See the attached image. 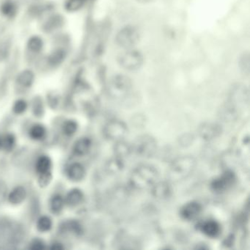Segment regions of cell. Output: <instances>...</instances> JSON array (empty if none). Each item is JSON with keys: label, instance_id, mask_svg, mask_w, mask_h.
I'll return each mask as SVG.
<instances>
[{"label": "cell", "instance_id": "37", "mask_svg": "<svg viewBox=\"0 0 250 250\" xmlns=\"http://www.w3.org/2000/svg\"><path fill=\"white\" fill-rule=\"evenodd\" d=\"M9 45L8 43L0 44V60L6 58L9 53Z\"/></svg>", "mask_w": 250, "mask_h": 250}, {"label": "cell", "instance_id": "17", "mask_svg": "<svg viewBox=\"0 0 250 250\" xmlns=\"http://www.w3.org/2000/svg\"><path fill=\"white\" fill-rule=\"evenodd\" d=\"M66 57V51L64 49L58 48L51 53L48 58L47 63L52 67H57L60 66L64 61Z\"/></svg>", "mask_w": 250, "mask_h": 250}, {"label": "cell", "instance_id": "13", "mask_svg": "<svg viewBox=\"0 0 250 250\" xmlns=\"http://www.w3.org/2000/svg\"><path fill=\"white\" fill-rule=\"evenodd\" d=\"M152 195L157 199L165 200L170 197L172 188L167 182H156L151 187Z\"/></svg>", "mask_w": 250, "mask_h": 250}, {"label": "cell", "instance_id": "22", "mask_svg": "<svg viewBox=\"0 0 250 250\" xmlns=\"http://www.w3.org/2000/svg\"><path fill=\"white\" fill-rule=\"evenodd\" d=\"M123 167H124L123 159L116 156V157L112 159L106 165V169L108 172L113 175H117V174L120 173L123 170Z\"/></svg>", "mask_w": 250, "mask_h": 250}, {"label": "cell", "instance_id": "24", "mask_svg": "<svg viewBox=\"0 0 250 250\" xmlns=\"http://www.w3.org/2000/svg\"><path fill=\"white\" fill-rule=\"evenodd\" d=\"M238 67L244 76L249 77L250 72V55L249 51H245L240 56Z\"/></svg>", "mask_w": 250, "mask_h": 250}, {"label": "cell", "instance_id": "5", "mask_svg": "<svg viewBox=\"0 0 250 250\" xmlns=\"http://www.w3.org/2000/svg\"><path fill=\"white\" fill-rule=\"evenodd\" d=\"M117 61L125 70L135 71L142 67L144 63V57L140 51L129 49L119 55Z\"/></svg>", "mask_w": 250, "mask_h": 250}, {"label": "cell", "instance_id": "16", "mask_svg": "<svg viewBox=\"0 0 250 250\" xmlns=\"http://www.w3.org/2000/svg\"><path fill=\"white\" fill-rule=\"evenodd\" d=\"M67 175L70 180L80 182L83 180L85 175V169L81 164L74 163L69 167L67 169Z\"/></svg>", "mask_w": 250, "mask_h": 250}, {"label": "cell", "instance_id": "1", "mask_svg": "<svg viewBox=\"0 0 250 250\" xmlns=\"http://www.w3.org/2000/svg\"><path fill=\"white\" fill-rule=\"evenodd\" d=\"M159 172L151 165H142L132 171L129 178L131 186L136 190H145L151 188L159 179Z\"/></svg>", "mask_w": 250, "mask_h": 250}, {"label": "cell", "instance_id": "20", "mask_svg": "<svg viewBox=\"0 0 250 250\" xmlns=\"http://www.w3.org/2000/svg\"><path fill=\"white\" fill-rule=\"evenodd\" d=\"M34 76L33 71L30 70H23L18 74L17 79V83L21 87H30L34 82Z\"/></svg>", "mask_w": 250, "mask_h": 250}, {"label": "cell", "instance_id": "8", "mask_svg": "<svg viewBox=\"0 0 250 250\" xmlns=\"http://www.w3.org/2000/svg\"><path fill=\"white\" fill-rule=\"evenodd\" d=\"M228 103L239 111L241 107L248 104V88L243 84H234L230 91Z\"/></svg>", "mask_w": 250, "mask_h": 250}, {"label": "cell", "instance_id": "2", "mask_svg": "<svg viewBox=\"0 0 250 250\" xmlns=\"http://www.w3.org/2000/svg\"><path fill=\"white\" fill-rule=\"evenodd\" d=\"M197 166V161L192 156H179L174 159L167 170L169 182H179L189 178Z\"/></svg>", "mask_w": 250, "mask_h": 250}, {"label": "cell", "instance_id": "26", "mask_svg": "<svg viewBox=\"0 0 250 250\" xmlns=\"http://www.w3.org/2000/svg\"><path fill=\"white\" fill-rule=\"evenodd\" d=\"M51 161L48 156H41L36 162V171L38 174L50 172L51 169Z\"/></svg>", "mask_w": 250, "mask_h": 250}, {"label": "cell", "instance_id": "27", "mask_svg": "<svg viewBox=\"0 0 250 250\" xmlns=\"http://www.w3.org/2000/svg\"><path fill=\"white\" fill-rule=\"evenodd\" d=\"M43 47H44L43 40L38 36L32 37L27 43V48L30 51L34 54L41 52V50H43Z\"/></svg>", "mask_w": 250, "mask_h": 250}, {"label": "cell", "instance_id": "39", "mask_svg": "<svg viewBox=\"0 0 250 250\" xmlns=\"http://www.w3.org/2000/svg\"><path fill=\"white\" fill-rule=\"evenodd\" d=\"M51 249H52V250H63V247L60 243H54V244L51 245Z\"/></svg>", "mask_w": 250, "mask_h": 250}, {"label": "cell", "instance_id": "30", "mask_svg": "<svg viewBox=\"0 0 250 250\" xmlns=\"http://www.w3.org/2000/svg\"><path fill=\"white\" fill-rule=\"evenodd\" d=\"M65 201L63 198L60 195H54L51 200L50 202V206H51V211L52 212L57 213L60 212L64 206Z\"/></svg>", "mask_w": 250, "mask_h": 250}, {"label": "cell", "instance_id": "3", "mask_svg": "<svg viewBox=\"0 0 250 250\" xmlns=\"http://www.w3.org/2000/svg\"><path fill=\"white\" fill-rule=\"evenodd\" d=\"M132 89V80L123 74L114 76L109 82L108 93L114 99H124L130 93Z\"/></svg>", "mask_w": 250, "mask_h": 250}, {"label": "cell", "instance_id": "35", "mask_svg": "<svg viewBox=\"0 0 250 250\" xmlns=\"http://www.w3.org/2000/svg\"><path fill=\"white\" fill-rule=\"evenodd\" d=\"M27 104L25 100H18L14 103V112L17 114H21L27 110Z\"/></svg>", "mask_w": 250, "mask_h": 250}, {"label": "cell", "instance_id": "4", "mask_svg": "<svg viewBox=\"0 0 250 250\" xmlns=\"http://www.w3.org/2000/svg\"><path fill=\"white\" fill-rule=\"evenodd\" d=\"M132 150L139 157H150L157 150V142L150 135H142L136 139L132 146Z\"/></svg>", "mask_w": 250, "mask_h": 250}, {"label": "cell", "instance_id": "15", "mask_svg": "<svg viewBox=\"0 0 250 250\" xmlns=\"http://www.w3.org/2000/svg\"><path fill=\"white\" fill-rule=\"evenodd\" d=\"M92 146V141L90 138L83 137L75 142L74 146V152L77 156H83L90 152Z\"/></svg>", "mask_w": 250, "mask_h": 250}, {"label": "cell", "instance_id": "23", "mask_svg": "<svg viewBox=\"0 0 250 250\" xmlns=\"http://www.w3.org/2000/svg\"><path fill=\"white\" fill-rule=\"evenodd\" d=\"M1 12L5 17L8 18H14L17 14V4L13 2L12 0H6L1 5Z\"/></svg>", "mask_w": 250, "mask_h": 250}, {"label": "cell", "instance_id": "34", "mask_svg": "<svg viewBox=\"0 0 250 250\" xmlns=\"http://www.w3.org/2000/svg\"><path fill=\"white\" fill-rule=\"evenodd\" d=\"M51 171L45 172V173L39 174V178H38V183L41 187H46L50 184L51 181Z\"/></svg>", "mask_w": 250, "mask_h": 250}, {"label": "cell", "instance_id": "38", "mask_svg": "<svg viewBox=\"0 0 250 250\" xmlns=\"http://www.w3.org/2000/svg\"><path fill=\"white\" fill-rule=\"evenodd\" d=\"M30 249L34 250H41L45 249V244L41 240L36 239L33 241L30 246Z\"/></svg>", "mask_w": 250, "mask_h": 250}, {"label": "cell", "instance_id": "10", "mask_svg": "<svg viewBox=\"0 0 250 250\" xmlns=\"http://www.w3.org/2000/svg\"><path fill=\"white\" fill-rule=\"evenodd\" d=\"M222 131V127L217 123H205L200 126L198 133L203 140L211 141L217 138Z\"/></svg>", "mask_w": 250, "mask_h": 250}, {"label": "cell", "instance_id": "29", "mask_svg": "<svg viewBox=\"0 0 250 250\" xmlns=\"http://www.w3.org/2000/svg\"><path fill=\"white\" fill-rule=\"evenodd\" d=\"M46 135V129L44 126L40 124L33 126L30 131V136L34 140H41L44 139Z\"/></svg>", "mask_w": 250, "mask_h": 250}, {"label": "cell", "instance_id": "31", "mask_svg": "<svg viewBox=\"0 0 250 250\" xmlns=\"http://www.w3.org/2000/svg\"><path fill=\"white\" fill-rule=\"evenodd\" d=\"M37 226H38V229L41 232H47L51 229V226H52V222L48 217H42L38 219Z\"/></svg>", "mask_w": 250, "mask_h": 250}, {"label": "cell", "instance_id": "7", "mask_svg": "<svg viewBox=\"0 0 250 250\" xmlns=\"http://www.w3.org/2000/svg\"><path fill=\"white\" fill-rule=\"evenodd\" d=\"M127 133V125L124 122L117 119L110 120L103 128V134L105 137L113 142L123 140Z\"/></svg>", "mask_w": 250, "mask_h": 250}, {"label": "cell", "instance_id": "21", "mask_svg": "<svg viewBox=\"0 0 250 250\" xmlns=\"http://www.w3.org/2000/svg\"><path fill=\"white\" fill-rule=\"evenodd\" d=\"M26 195H27V192H26L25 189L22 186H18L10 193L8 200L11 203L17 205V204L21 203L25 200Z\"/></svg>", "mask_w": 250, "mask_h": 250}, {"label": "cell", "instance_id": "25", "mask_svg": "<svg viewBox=\"0 0 250 250\" xmlns=\"http://www.w3.org/2000/svg\"><path fill=\"white\" fill-rule=\"evenodd\" d=\"M16 144V138L11 133L0 136V149H4L7 151H11L14 149Z\"/></svg>", "mask_w": 250, "mask_h": 250}, {"label": "cell", "instance_id": "18", "mask_svg": "<svg viewBox=\"0 0 250 250\" xmlns=\"http://www.w3.org/2000/svg\"><path fill=\"white\" fill-rule=\"evenodd\" d=\"M83 198L84 195L81 190L78 189H72L66 195L65 202L69 206H77L79 204L81 203L82 201L83 200Z\"/></svg>", "mask_w": 250, "mask_h": 250}, {"label": "cell", "instance_id": "9", "mask_svg": "<svg viewBox=\"0 0 250 250\" xmlns=\"http://www.w3.org/2000/svg\"><path fill=\"white\" fill-rule=\"evenodd\" d=\"M236 181V176L232 170H226L211 182V190L215 193H223L231 189Z\"/></svg>", "mask_w": 250, "mask_h": 250}, {"label": "cell", "instance_id": "33", "mask_svg": "<svg viewBox=\"0 0 250 250\" xmlns=\"http://www.w3.org/2000/svg\"><path fill=\"white\" fill-rule=\"evenodd\" d=\"M78 129V125L74 120H67L63 125V132L67 136H72Z\"/></svg>", "mask_w": 250, "mask_h": 250}, {"label": "cell", "instance_id": "6", "mask_svg": "<svg viewBox=\"0 0 250 250\" xmlns=\"http://www.w3.org/2000/svg\"><path fill=\"white\" fill-rule=\"evenodd\" d=\"M139 41V33L133 26H126L119 30L116 36V42L121 48L132 49Z\"/></svg>", "mask_w": 250, "mask_h": 250}, {"label": "cell", "instance_id": "19", "mask_svg": "<svg viewBox=\"0 0 250 250\" xmlns=\"http://www.w3.org/2000/svg\"><path fill=\"white\" fill-rule=\"evenodd\" d=\"M115 154L117 157L123 158L129 156L130 153L133 151L132 150V146L129 145L126 142L123 140L116 142V145L114 147Z\"/></svg>", "mask_w": 250, "mask_h": 250}, {"label": "cell", "instance_id": "32", "mask_svg": "<svg viewBox=\"0 0 250 250\" xmlns=\"http://www.w3.org/2000/svg\"><path fill=\"white\" fill-rule=\"evenodd\" d=\"M85 0H67L66 4V8L70 12L78 11L84 5Z\"/></svg>", "mask_w": 250, "mask_h": 250}, {"label": "cell", "instance_id": "36", "mask_svg": "<svg viewBox=\"0 0 250 250\" xmlns=\"http://www.w3.org/2000/svg\"><path fill=\"white\" fill-rule=\"evenodd\" d=\"M193 141V136L192 134H186L183 135L179 139V142H180L181 146H183V147H187V146H190Z\"/></svg>", "mask_w": 250, "mask_h": 250}, {"label": "cell", "instance_id": "28", "mask_svg": "<svg viewBox=\"0 0 250 250\" xmlns=\"http://www.w3.org/2000/svg\"><path fill=\"white\" fill-rule=\"evenodd\" d=\"M63 229V231H67V232L76 235H81L83 232L81 225L75 220L69 221L65 223Z\"/></svg>", "mask_w": 250, "mask_h": 250}, {"label": "cell", "instance_id": "11", "mask_svg": "<svg viewBox=\"0 0 250 250\" xmlns=\"http://www.w3.org/2000/svg\"><path fill=\"white\" fill-rule=\"evenodd\" d=\"M202 207L200 202L197 201H191L185 204L181 209V217L184 220L192 221L199 217L202 212Z\"/></svg>", "mask_w": 250, "mask_h": 250}, {"label": "cell", "instance_id": "12", "mask_svg": "<svg viewBox=\"0 0 250 250\" xmlns=\"http://www.w3.org/2000/svg\"><path fill=\"white\" fill-rule=\"evenodd\" d=\"M201 232L209 237V238H217L221 233V226L217 221L209 219L202 222L199 226Z\"/></svg>", "mask_w": 250, "mask_h": 250}, {"label": "cell", "instance_id": "14", "mask_svg": "<svg viewBox=\"0 0 250 250\" xmlns=\"http://www.w3.org/2000/svg\"><path fill=\"white\" fill-rule=\"evenodd\" d=\"M64 24V18L62 16L55 14V15L51 16L44 23L43 26V30L46 33H53L56 30L61 28Z\"/></svg>", "mask_w": 250, "mask_h": 250}, {"label": "cell", "instance_id": "40", "mask_svg": "<svg viewBox=\"0 0 250 250\" xmlns=\"http://www.w3.org/2000/svg\"><path fill=\"white\" fill-rule=\"evenodd\" d=\"M138 2L142 4H149L154 2L155 0H136Z\"/></svg>", "mask_w": 250, "mask_h": 250}]
</instances>
